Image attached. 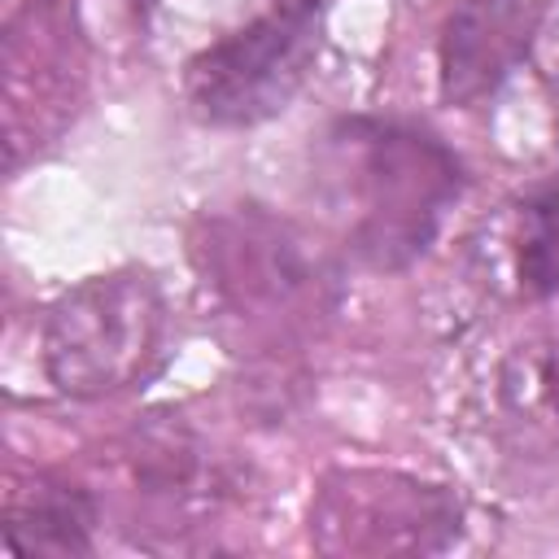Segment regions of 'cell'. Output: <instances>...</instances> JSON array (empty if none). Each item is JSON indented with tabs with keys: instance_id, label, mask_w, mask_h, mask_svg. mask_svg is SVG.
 <instances>
[{
	"instance_id": "cell-1",
	"label": "cell",
	"mask_w": 559,
	"mask_h": 559,
	"mask_svg": "<svg viewBox=\"0 0 559 559\" xmlns=\"http://www.w3.org/2000/svg\"><path fill=\"white\" fill-rule=\"evenodd\" d=\"M319 197L341 245L367 271H406L428 253L463 192L454 148L419 122L354 114L319 135Z\"/></svg>"
},
{
	"instance_id": "cell-2",
	"label": "cell",
	"mask_w": 559,
	"mask_h": 559,
	"mask_svg": "<svg viewBox=\"0 0 559 559\" xmlns=\"http://www.w3.org/2000/svg\"><path fill=\"white\" fill-rule=\"evenodd\" d=\"M188 258L223 314L280 358L319 341L345 301L341 253L314 227L258 201L201 210L188 227Z\"/></svg>"
},
{
	"instance_id": "cell-3",
	"label": "cell",
	"mask_w": 559,
	"mask_h": 559,
	"mask_svg": "<svg viewBox=\"0 0 559 559\" xmlns=\"http://www.w3.org/2000/svg\"><path fill=\"white\" fill-rule=\"evenodd\" d=\"M166 297L144 266H114L66 288L39 332L57 393L100 402L144 384L166 354Z\"/></svg>"
},
{
	"instance_id": "cell-4",
	"label": "cell",
	"mask_w": 559,
	"mask_h": 559,
	"mask_svg": "<svg viewBox=\"0 0 559 559\" xmlns=\"http://www.w3.org/2000/svg\"><path fill=\"white\" fill-rule=\"evenodd\" d=\"M323 48V0H271L183 70L188 109L210 127H258L288 109Z\"/></svg>"
},
{
	"instance_id": "cell-5",
	"label": "cell",
	"mask_w": 559,
	"mask_h": 559,
	"mask_svg": "<svg viewBox=\"0 0 559 559\" xmlns=\"http://www.w3.org/2000/svg\"><path fill=\"white\" fill-rule=\"evenodd\" d=\"M310 546L332 559L441 555L463 533V502L450 485L397 467H332L310 498Z\"/></svg>"
},
{
	"instance_id": "cell-6",
	"label": "cell",
	"mask_w": 559,
	"mask_h": 559,
	"mask_svg": "<svg viewBox=\"0 0 559 559\" xmlns=\"http://www.w3.org/2000/svg\"><path fill=\"white\" fill-rule=\"evenodd\" d=\"M87 100V35L74 0H22L0 35L4 170L48 153Z\"/></svg>"
},
{
	"instance_id": "cell-7",
	"label": "cell",
	"mask_w": 559,
	"mask_h": 559,
	"mask_svg": "<svg viewBox=\"0 0 559 559\" xmlns=\"http://www.w3.org/2000/svg\"><path fill=\"white\" fill-rule=\"evenodd\" d=\"M542 9L533 0H454L437 35L441 100L472 109L528 57Z\"/></svg>"
},
{
	"instance_id": "cell-8",
	"label": "cell",
	"mask_w": 559,
	"mask_h": 559,
	"mask_svg": "<svg viewBox=\"0 0 559 559\" xmlns=\"http://www.w3.org/2000/svg\"><path fill=\"white\" fill-rule=\"evenodd\" d=\"M127 467L135 493L166 520L214 515L231 498V472L214 445L179 415H148L131 428Z\"/></svg>"
},
{
	"instance_id": "cell-9",
	"label": "cell",
	"mask_w": 559,
	"mask_h": 559,
	"mask_svg": "<svg viewBox=\"0 0 559 559\" xmlns=\"http://www.w3.org/2000/svg\"><path fill=\"white\" fill-rule=\"evenodd\" d=\"M96 493L66 472H17L4 489L0 537L13 559H83L96 550Z\"/></svg>"
},
{
	"instance_id": "cell-10",
	"label": "cell",
	"mask_w": 559,
	"mask_h": 559,
	"mask_svg": "<svg viewBox=\"0 0 559 559\" xmlns=\"http://www.w3.org/2000/svg\"><path fill=\"white\" fill-rule=\"evenodd\" d=\"M498 411L524 454L559 459V332L515 345L498 371Z\"/></svg>"
},
{
	"instance_id": "cell-11",
	"label": "cell",
	"mask_w": 559,
	"mask_h": 559,
	"mask_svg": "<svg viewBox=\"0 0 559 559\" xmlns=\"http://www.w3.org/2000/svg\"><path fill=\"white\" fill-rule=\"evenodd\" d=\"M515 293L524 301L559 293V175L515 201Z\"/></svg>"
}]
</instances>
